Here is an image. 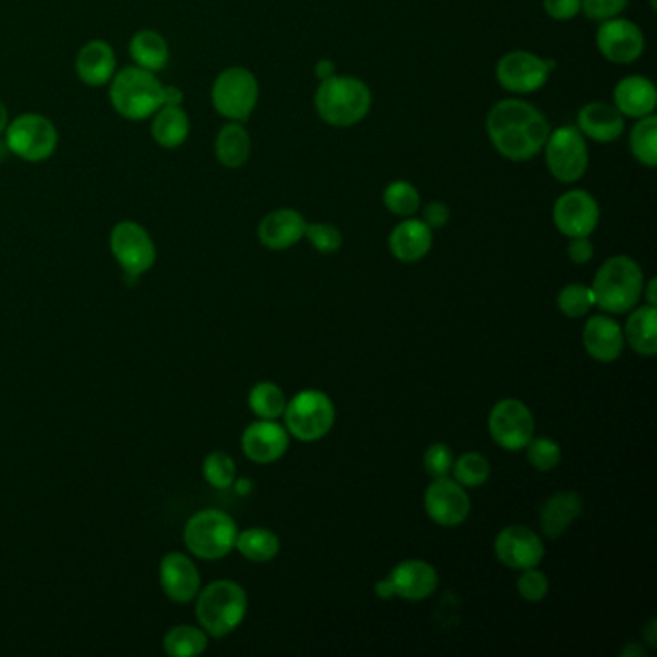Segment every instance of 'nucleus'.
Instances as JSON below:
<instances>
[{"instance_id":"b1692460","label":"nucleus","mask_w":657,"mask_h":657,"mask_svg":"<svg viewBox=\"0 0 657 657\" xmlns=\"http://www.w3.org/2000/svg\"><path fill=\"white\" fill-rule=\"evenodd\" d=\"M584 349L594 361L614 362L625 349L623 328L615 318L596 315L588 318L583 332Z\"/></svg>"},{"instance_id":"423d86ee","label":"nucleus","mask_w":657,"mask_h":657,"mask_svg":"<svg viewBox=\"0 0 657 657\" xmlns=\"http://www.w3.org/2000/svg\"><path fill=\"white\" fill-rule=\"evenodd\" d=\"M237 525L226 511L203 510L184 528V542L195 557L205 562L222 560L236 550Z\"/></svg>"},{"instance_id":"e433bc0d","label":"nucleus","mask_w":657,"mask_h":657,"mask_svg":"<svg viewBox=\"0 0 657 657\" xmlns=\"http://www.w3.org/2000/svg\"><path fill=\"white\" fill-rule=\"evenodd\" d=\"M451 473L463 487H481L490 479L492 466L482 453L469 451V453H463L458 461H453Z\"/></svg>"},{"instance_id":"1a4fd4ad","label":"nucleus","mask_w":657,"mask_h":657,"mask_svg":"<svg viewBox=\"0 0 657 657\" xmlns=\"http://www.w3.org/2000/svg\"><path fill=\"white\" fill-rule=\"evenodd\" d=\"M284 419L289 437L317 442L333 429L336 406L330 396L320 390H304L289 399Z\"/></svg>"},{"instance_id":"6e6d98bb","label":"nucleus","mask_w":657,"mask_h":657,"mask_svg":"<svg viewBox=\"0 0 657 657\" xmlns=\"http://www.w3.org/2000/svg\"><path fill=\"white\" fill-rule=\"evenodd\" d=\"M234 484H236L237 494L245 495V494H249V492H251L253 482L247 481V479H244V481L234 482Z\"/></svg>"},{"instance_id":"f3484780","label":"nucleus","mask_w":657,"mask_h":657,"mask_svg":"<svg viewBox=\"0 0 657 657\" xmlns=\"http://www.w3.org/2000/svg\"><path fill=\"white\" fill-rule=\"evenodd\" d=\"M424 510L437 525L453 528L463 525L471 513V500L455 479L442 476L424 492Z\"/></svg>"},{"instance_id":"f704fd0d","label":"nucleus","mask_w":657,"mask_h":657,"mask_svg":"<svg viewBox=\"0 0 657 657\" xmlns=\"http://www.w3.org/2000/svg\"><path fill=\"white\" fill-rule=\"evenodd\" d=\"M286 406H288L286 393L281 392L280 386L273 382H259L253 386L249 392V407L253 413L265 421H276L284 417Z\"/></svg>"},{"instance_id":"c756f323","label":"nucleus","mask_w":657,"mask_h":657,"mask_svg":"<svg viewBox=\"0 0 657 657\" xmlns=\"http://www.w3.org/2000/svg\"><path fill=\"white\" fill-rule=\"evenodd\" d=\"M130 57L133 66L158 74L171 62V47L158 31L141 30L130 41Z\"/></svg>"},{"instance_id":"3c124183","label":"nucleus","mask_w":657,"mask_h":657,"mask_svg":"<svg viewBox=\"0 0 657 657\" xmlns=\"http://www.w3.org/2000/svg\"><path fill=\"white\" fill-rule=\"evenodd\" d=\"M656 289H657L656 278H651V280L648 281V284H644L643 297H646V305H651V307H656V305H657Z\"/></svg>"},{"instance_id":"20e7f679","label":"nucleus","mask_w":657,"mask_h":657,"mask_svg":"<svg viewBox=\"0 0 657 657\" xmlns=\"http://www.w3.org/2000/svg\"><path fill=\"white\" fill-rule=\"evenodd\" d=\"M163 88L164 83L153 72L127 66L116 72L109 83V99L122 119L141 122L163 106Z\"/></svg>"},{"instance_id":"5fc2aeb1","label":"nucleus","mask_w":657,"mask_h":657,"mask_svg":"<svg viewBox=\"0 0 657 657\" xmlns=\"http://www.w3.org/2000/svg\"><path fill=\"white\" fill-rule=\"evenodd\" d=\"M8 122H10V116H8L7 104L0 101V135L7 130Z\"/></svg>"},{"instance_id":"c85d7f7f","label":"nucleus","mask_w":657,"mask_h":657,"mask_svg":"<svg viewBox=\"0 0 657 657\" xmlns=\"http://www.w3.org/2000/svg\"><path fill=\"white\" fill-rule=\"evenodd\" d=\"M216 161L224 168H242L251 156V135L244 126V122H228L216 133Z\"/></svg>"},{"instance_id":"aec40b11","label":"nucleus","mask_w":657,"mask_h":657,"mask_svg":"<svg viewBox=\"0 0 657 657\" xmlns=\"http://www.w3.org/2000/svg\"><path fill=\"white\" fill-rule=\"evenodd\" d=\"M161 586L168 599L176 604H189L201 591V575L197 565L179 552L166 554L158 567Z\"/></svg>"},{"instance_id":"bb28decb","label":"nucleus","mask_w":657,"mask_h":657,"mask_svg":"<svg viewBox=\"0 0 657 657\" xmlns=\"http://www.w3.org/2000/svg\"><path fill=\"white\" fill-rule=\"evenodd\" d=\"M581 515H583V497L575 492H557L552 497H547L542 505L540 526L547 538H560Z\"/></svg>"},{"instance_id":"393cba45","label":"nucleus","mask_w":657,"mask_h":657,"mask_svg":"<svg viewBox=\"0 0 657 657\" xmlns=\"http://www.w3.org/2000/svg\"><path fill=\"white\" fill-rule=\"evenodd\" d=\"M615 109L625 119H644L656 111V85L646 75H625L614 89Z\"/></svg>"},{"instance_id":"8fccbe9b","label":"nucleus","mask_w":657,"mask_h":657,"mask_svg":"<svg viewBox=\"0 0 657 657\" xmlns=\"http://www.w3.org/2000/svg\"><path fill=\"white\" fill-rule=\"evenodd\" d=\"M333 74H336V66H333L332 60H318L317 64H315V75L320 82L328 80Z\"/></svg>"},{"instance_id":"603ef678","label":"nucleus","mask_w":657,"mask_h":657,"mask_svg":"<svg viewBox=\"0 0 657 657\" xmlns=\"http://www.w3.org/2000/svg\"><path fill=\"white\" fill-rule=\"evenodd\" d=\"M644 638H646V643H648V646H650V648H656L657 646V620L656 619H651L650 623H648V625H646V628H644V633H643Z\"/></svg>"},{"instance_id":"de8ad7c7","label":"nucleus","mask_w":657,"mask_h":657,"mask_svg":"<svg viewBox=\"0 0 657 657\" xmlns=\"http://www.w3.org/2000/svg\"><path fill=\"white\" fill-rule=\"evenodd\" d=\"M567 255H569L571 263L586 265L594 257V245L588 237H571Z\"/></svg>"},{"instance_id":"2eb2a0df","label":"nucleus","mask_w":657,"mask_h":657,"mask_svg":"<svg viewBox=\"0 0 657 657\" xmlns=\"http://www.w3.org/2000/svg\"><path fill=\"white\" fill-rule=\"evenodd\" d=\"M596 47L607 62L617 66H627L643 57L646 39L643 30L635 22L617 16V18H609L606 22H599Z\"/></svg>"},{"instance_id":"37998d69","label":"nucleus","mask_w":657,"mask_h":657,"mask_svg":"<svg viewBox=\"0 0 657 657\" xmlns=\"http://www.w3.org/2000/svg\"><path fill=\"white\" fill-rule=\"evenodd\" d=\"M453 453L445 443L437 442L430 445L429 450L424 451V469L432 479H442L448 476L453 469Z\"/></svg>"},{"instance_id":"f03ea898","label":"nucleus","mask_w":657,"mask_h":657,"mask_svg":"<svg viewBox=\"0 0 657 657\" xmlns=\"http://www.w3.org/2000/svg\"><path fill=\"white\" fill-rule=\"evenodd\" d=\"M372 93L369 85L353 75L333 74L318 83L315 111L332 127L357 126L369 116Z\"/></svg>"},{"instance_id":"a878e982","label":"nucleus","mask_w":657,"mask_h":657,"mask_svg":"<svg viewBox=\"0 0 657 657\" xmlns=\"http://www.w3.org/2000/svg\"><path fill=\"white\" fill-rule=\"evenodd\" d=\"M432 242H434L432 229L419 218L409 216L392 229L388 247L399 263L413 265L429 255Z\"/></svg>"},{"instance_id":"a211bd4d","label":"nucleus","mask_w":657,"mask_h":657,"mask_svg":"<svg viewBox=\"0 0 657 657\" xmlns=\"http://www.w3.org/2000/svg\"><path fill=\"white\" fill-rule=\"evenodd\" d=\"M495 557L507 569L525 571L538 567L544 560V542L528 526L513 525L503 528L494 542Z\"/></svg>"},{"instance_id":"6e6552de","label":"nucleus","mask_w":657,"mask_h":657,"mask_svg":"<svg viewBox=\"0 0 657 657\" xmlns=\"http://www.w3.org/2000/svg\"><path fill=\"white\" fill-rule=\"evenodd\" d=\"M259 82L251 70L244 66L226 68L216 75L211 101L215 111L228 122H245L251 119L259 103Z\"/></svg>"},{"instance_id":"a18cd8bd","label":"nucleus","mask_w":657,"mask_h":657,"mask_svg":"<svg viewBox=\"0 0 657 657\" xmlns=\"http://www.w3.org/2000/svg\"><path fill=\"white\" fill-rule=\"evenodd\" d=\"M542 4L555 22H571L581 14V0H542Z\"/></svg>"},{"instance_id":"c9c22d12","label":"nucleus","mask_w":657,"mask_h":657,"mask_svg":"<svg viewBox=\"0 0 657 657\" xmlns=\"http://www.w3.org/2000/svg\"><path fill=\"white\" fill-rule=\"evenodd\" d=\"M382 201L392 215L401 218H409L421 208V193L407 179H396L392 184L386 185Z\"/></svg>"},{"instance_id":"4c0bfd02","label":"nucleus","mask_w":657,"mask_h":657,"mask_svg":"<svg viewBox=\"0 0 657 657\" xmlns=\"http://www.w3.org/2000/svg\"><path fill=\"white\" fill-rule=\"evenodd\" d=\"M203 476L213 487L228 490L236 482V463L224 451L208 453L203 463Z\"/></svg>"},{"instance_id":"2f4dec72","label":"nucleus","mask_w":657,"mask_h":657,"mask_svg":"<svg viewBox=\"0 0 657 657\" xmlns=\"http://www.w3.org/2000/svg\"><path fill=\"white\" fill-rule=\"evenodd\" d=\"M236 550L249 562L266 563L280 552V538L268 528L255 526L237 532Z\"/></svg>"},{"instance_id":"9d476101","label":"nucleus","mask_w":657,"mask_h":657,"mask_svg":"<svg viewBox=\"0 0 657 657\" xmlns=\"http://www.w3.org/2000/svg\"><path fill=\"white\" fill-rule=\"evenodd\" d=\"M547 172L562 184H575L588 171V145L576 126L552 130L544 145Z\"/></svg>"},{"instance_id":"473e14b6","label":"nucleus","mask_w":657,"mask_h":657,"mask_svg":"<svg viewBox=\"0 0 657 657\" xmlns=\"http://www.w3.org/2000/svg\"><path fill=\"white\" fill-rule=\"evenodd\" d=\"M164 651L172 657L199 656L207 650L208 635L193 625H177L164 635Z\"/></svg>"},{"instance_id":"f257e3e1","label":"nucleus","mask_w":657,"mask_h":657,"mask_svg":"<svg viewBox=\"0 0 657 657\" xmlns=\"http://www.w3.org/2000/svg\"><path fill=\"white\" fill-rule=\"evenodd\" d=\"M550 132L546 114L523 99H503L487 112V137L511 163H528L538 156Z\"/></svg>"},{"instance_id":"49530a36","label":"nucleus","mask_w":657,"mask_h":657,"mask_svg":"<svg viewBox=\"0 0 657 657\" xmlns=\"http://www.w3.org/2000/svg\"><path fill=\"white\" fill-rule=\"evenodd\" d=\"M451 211L443 201H430L427 207L422 208L421 220L429 226L432 232L440 229L450 222Z\"/></svg>"},{"instance_id":"dca6fc26","label":"nucleus","mask_w":657,"mask_h":657,"mask_svg":"<svg viewBox=\"0 0 657 657\" xmlns=\"http://www.w3.org/2000/svg\"><path fill=\"white\" fill-rule=\"evenodd\" d=\"M555 228L565 237H591L599 224V205L592 193L571 189L557 197L554 205Z\"/></svg>"},{"instance_id":"864d4df0","label":"nucleus","mask_w":657,"mask_h":657,"mask_svg":"<svg viewBox=\"0 0 657 657\" xmlns=\"http://www.w3.org/2000/svg\"><path fill=\"white\" fill-rule=\"evenodd\" d=\"M620 656H623V657H630V656L646 657V656H648V651L644 650L643 644L630 643V644H628V646H625V648H623V651H620Z\"/></svg>"},{"instance_id":"ddd939ff","label":"nucleus","mask_w":657,"mask_h":657,"mask_svg":"<svg viewBox=\"0 0 657 657\" xmlns=\"http://www.w3.org/2000/svg\"><path fill=\"white\" fill-rule=\"evenodd\" d=\"M487 430L503 450H525L534 438V417L523 401L502 399L490 411Z\"/></svg>"},{"instance_id":"9b49d317","label":"nucleus","mask_w":657,"mask_h":657,"mask_svg":"<svg viewBox=\"0 0 657 657\" xmlns=\"http://www.w3.org/2000/svg\"><path fill=\"white\" fill-rule=\"evenodd\" d=\"M554 70V60L531 51H511L497 60L495 80L510 93L531 95L546 85Z\"/></svg>"},{"instance_id":"72a5a7b5","label":"nucleus","mask_w":657,"mask_h":657,"mask_svg":"<svg viewBox=\"0 0 657 657\" xmlns=\"http://www.w3.org/2000/svg\"><path fill=\"white\" fill-rule=\"evenodd\" d=\"M628 147L638 163L648 168L657 164V119L656 114L638 119L630 135H628Z\"/></svg>"},{"instance_id":"58836bf2","label":"nucleus","mask_w":657,"mask_h":657,"mask_svg":"<svg viewBox=\"0 0 657 657\" xmlns=\"http://www.w3.org/2000/svg\"><path fill=\"white\" fill-rule=\"evenodd\" d=\"M525 450L528 463L540 473H550L562 463V448L552 438H532Z\"/></svg>"},{"instance_id":"4be33fe9","label":"nucleus","mask_w":657,"mask_h":657,"mask_svg":"<svg viewBox=\"0 0 657 657\" xmlns=\"http://www.w3.org/2000/svg\"><path fill=\"white\" fill-rule=\"evenodd\" d=\"M576 127L586 140L607 145L625 133V116L615 109V104L592 101L576 114Z\"/></svg>"},{"instance_id":"39448f33","label":"nucleus","mask_w":657,"mask_h":657,"mask_svg":"<svg viewBox=\"0 0 657 657\" xmlns=\"http://www.w3.org/2000/svg\"><path fill=\"white\" fill-rule=\"evenodd\" d=\"M195 614L199 627L208 636L224 638L244 623L247 614V594L234 581H215L197 594Z\"/></svg>"},{"instance_id":"f8f14e48","label":"nucleus","mask_w":657,"mask_h":657,"mask_svg":"<svg viewBox=\"0 0 657 657\" xmlns=\"http://www.w3.org/2000/svg\"><path fill=\"white\" fill-rule=\"evenodd\" d=\"M111 251L126 276L148 273L156 263V245L147 229L133 220H122L112 228Z\"/></svg>"},{"instance_id":"79ce46f5","label":"nucleus","mask_w":657,"mask_h":657,"mask_svg":"<svg viewBox=\"0 0 657 657\" xmlns=\"http://www.w3.org/2000/svg\"><path fill=\"white\" fill-rule=\"evenodd\" d=\"M517 591L521 598L531 602V604H538L546 598L550 592V581L542 571L532 567V569L523 571V575L519 576Z\"/></svg>"},{"instance_id":"6ab92c4d","label":"nucleus","mask_w":657,"mask_h":657,"mask_svg":"<svg viewBox=\"0 0 657 657\" xmlns=\"http://www.w3.org/2000/svg\"><path fill=\"white\" fill-rule=\"evenodd\" d=\"M289 448V432L276 421L253 422L242 437V450L253 463L268 465L280 461Z\"/></svg>"},{"instance_id":"09e8293b","label":"nucleus","mask_w":657,"mask_h":657,"mask_svg":"<svg viewBox=\"0 0 657 657\" xmlns=\"http://www.w3.org/2000/svg\"><path fill=\"white\" fill-rule=\"evenodd\" d=\"M184 104V93L176 85H164L163 106H182Z\"/></svg>"},{"instance_id":"7c9ffc66","label":"nucleus","mask_w":657,"mask_h":657,"mask_svg":"<svg viewBox=\"0 0 657 657\" xmlns=\"http://www.w3.org/2000/svg\"><path fill=\"white\" fill-rule=\"evenodd\" d=\"M630 349L643 357L657 353V310L651 305L635 307L623 330Z\"/></svg>"},{"instance_id":"412c9836","label":"nucleus","mask_w":657,"mask_h":657,"mask_svg":"<svg viewBox=\"0 0 657 657\" xmlns=\"http://www.w3.org/2000/svg\"><path fill=\"white\" fill-rule=\"evenodd\" d=\"M307 220L296 208H276L260 220L257 236L270 251H286L305 237Z\"/></svg>"},{"instance_id":"a19ab883","label":"nucleus","mask_w":657,"mask_h":657,"mask_svg":"<svg viewBox=\"0 0 657 657\" xmlns=\"http://www.w3.org/2000/svg\"><path fill=\"white\" fill-rule=\"evenodd\" d=\"M305 237L312 245V249L322 253V255H333V253L340 251L341 245H343L340 228H336L333 224H326V222H312V224L307 222Z\"/></svg>"},{"instance_id":"7ed1b4c3","label":"nucleus","mask_w":657,"mask_h":657,"mask_svg":"<svg viewBox=\"0 0 657 657\" xmlns=\"http://www.w3.org/2000/svg\"><path fill=\"white\" fill-rule=\"evenodd\" d=\"M644 284L640 265L627 255H617L599 266L594 276V304L612 315H623L635 309L643 299Z\"/></svg>"},{"instance_id":"5701e85b","label":"nucleus","mask_w":657,"mask_h":657,"mask_svg":"<svg viewBox=\"0 0 657 657\" xmlns=\"http://www.w3.org/2000/svg\"><path fill=\"white\" fill-rule=\"evenodd\" d=\"M116 52L103 39H93L83 44L75 57V74L89 88H104L116 74Z\"/></svg>"},{"instance_id":"c03bdc74","label":"nucleus","mask_w":657,"mask_h":657,"mask_svg":"<svg viewBox=\"0 0 657 657\" xmlns=\"http://www.w3.org/2000/svg\"><path fill=\"white\" fill-rule=\"evenodd\" d=\"M627 4L628 0H581V12L592 22H606L623 14Z\"/></svg>"},{"instance_id":"cd10ccee","label":"nucleus","mask_w":657,"mask_h":657,"mask_svg":"<svg viewBox=\"0 0 657 657\" xmlns=\"http://www.w3.org/2000/svg\"><path fill=\"white\" fill-rule=\"evenodd\" d=\"M192 132V120L184 106H161L151 116V137L158 147L177 148L184 145Z\"/></svg>"},{"instance_id":"0eeeda50","label":"nucleus","mask_w":657,"mask_h":657,"mask_svg":"<svg viewBox=\"0 0 657 657\" xmlns=\"http://www.w3.org/2000/svg\"><path fill=\"white\" fill-rule=\"evenodd\" d=\"M10 155L22 158L25 163H44L59 148V130L38 112H25L8 122L2 133Z\"/></svg>"},{"instance_id":"4468645a","label":"nucleus","mask_w":657,"mask_h":657,"mask_svg":"<svg viewBox=\"0 0 657 657\" xmlns=\"http://www.w3.org/2000/svg\"><path fill=\"white\" fill-rule=\"evenodd\" d=\"M438 588V571L430 563L422 560H407L393 567L392 573L384 581L377 584L380 598L407 599V602H422L430 598Z\"/></svg>"},{"instance_id":"ea45409f","label":"nucleus","mask_w":657,"mask_h":657,"mask_svg":"<svg viewBox=\"0 0 657 657\" xmlns=\"http://www.w3.org/2000/svg\"><path fill=\"white\" fill-rule=\"evenodd\" d=\"M594 294L592 288L584 284H571L560 291L557 296V307L565 317L581 318L591 312L594 307Z\"/></svg>"}]
</instances>
